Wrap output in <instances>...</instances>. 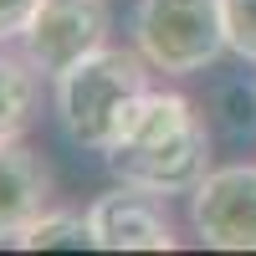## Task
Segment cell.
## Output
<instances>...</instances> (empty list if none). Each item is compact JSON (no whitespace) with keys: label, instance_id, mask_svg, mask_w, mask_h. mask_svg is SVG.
Instances as JSON below:
<instances>
[{"label":"cell","instance_id":"6","mask_svg":"<svg viewBox=\"0 0 256 256\" xmlns=\"http://www.w3.org/2000/svg\"><path fill=\"white\" fill-rule=\"evenodd\" d=\"M98 251H174V226L164 216V200L148 190L118 184L113 195L88 205Z\"/></svg>","mask_w":256,"mask_h":256},{"label":"cell","instance_id":"1","mask_svg":"<svg viewBox=\"0 0 256 256\" xmlns=\"http://www.w3.org/2000/svg\"><path fill=\"white\" fill-rule=\"evenodd\" d=\"M102 159H108L118 184L148 190L159 200L195 195L200 180L210 174V128L184 92L148 88L134 118H128V128Z\"/></svg>","mask_w":256,"mask_h":256},{"label":"cell","instance_id":"11","mask_svg":"<svg viewBox=\"0 0 256 256\" xmlns=\"http://www.w3.org/2000/svg\"><path fill=\"white\" fill-rule=\"evenodd\" d=\"M41 0H0V41H20V31L31 26V16H36Z\"/></svg>","mask_w":256,"mask_h":256},{"label":"cell","instance_id":"5","mask_svg":"<svg viewBox=\"0 0 256 256\" xmlns=\"http://www.w3.org/2000/svg\"><path fill=\"white\" fill-rule=\"evenodd\" d=\"M190 226L216 251H256V164H220L190 195Z\"/></svg>","mask_w":256,"mask_h":256},{"label":"cell","instance_id":"2","mask_svg":"<svg viewBox=\"0 0 256 256\" xmlns=\"http://www.w3.org/2000/svg\"><path fill=\"white\" fill-rule=\"evenodd\" d=\"M148 56L134 46H98L82 62H72L56 82V118L67 128V138L92 148V154H108L118 144V134L128 128L134 108L148 92Z\"/></svg>","mask_w":256,"mask_h":256},{"label":"cell","instance_id":"4","mask_svg":"<svg viewBox=\"0 0 256 256\" xmlns=\"http://www.w3.org/2000/svg\"><path fill=\"white\" fill-rule=\"evenodd\" d=\"M108 31H113V16L102 0H41L16 46L26 52V62L41 77H62L72 62L108 46Z\"/></svg>","mask_w":256,"mask_h":256},{"label":"cell","instance_id":"7","mask_svg":"<svg viewBox=\"0 0 256 256\" xmlns=\"http://www.w3.org/2000/svg\"><path fill=\"white\" fill-rule=\"evenodd\" d=\"M46 195H52L46 164H41L20 138L0 144V241L16 246L20 230L46 210Z\"/></svg>","mask_w":256,"mask_h":256},{"label":"cell","instance_id":"10","mask_svg":"<svg viewBox=\"0 0 256 256\" xmlns=\"http://www.w3.org/2000/svg\"><path fill=\"white\" fill-rule=\"evenodd\" d=\"M220 6H226V36H230V52L256 67V0H220Z\"/></svg>","mask_w":256,"mask_h":256},{"label":"cell","instance_id":"8","mask_svg":"<svg viewBox=\"0 0 256 256\" xmlns=\"http://www.w3.org/2000/svg\"><path fill=\"white\" fill-rule=\"evenodd\" d=\"M36 67L26 62V52H10L0 41V144H10L26 134L31 108H36Z\"/></svg>","mask_w":256,"mask_h":256},{"label":"cell","instance_id":"9","mask_svg":"<svg viewBox=\"0 0 256 256\" xmlns=\"http://www.w3.org/2000/svg\"><path fill=\"white\" fill-rule=\"evenodd\" d=\"M20 251H82V246H98L92 241V220L88 216H72V210H41V216L20 230Z\"/></svg>","mask_w":256,"mask_h":256},{"label":"cell","instance_id":"3","mask_svg":"<svg viewBox=\"0 0 256 256\" xmlns=\"http://www.w3.org/2000/svg\"><path fill=\"white\" fill-rule=\"evenodd\" d=\"M134 46L164 77H195L230 52L220 0H138Z\"/></svg>","mask_w":256,"mask_h":256}]
</instances>
